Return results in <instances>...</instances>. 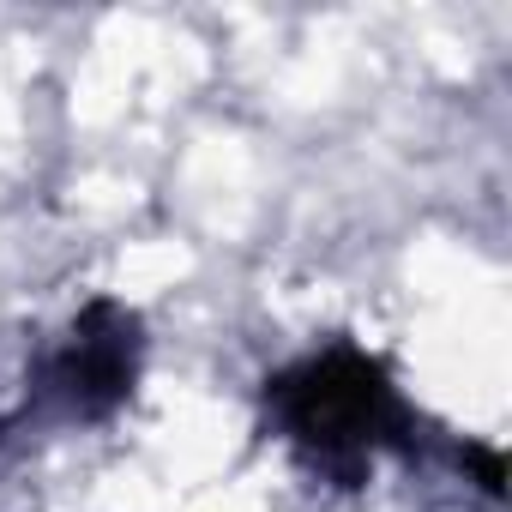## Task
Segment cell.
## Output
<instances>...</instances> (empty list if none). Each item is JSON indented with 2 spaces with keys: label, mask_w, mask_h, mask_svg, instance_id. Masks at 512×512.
<instances>
[{
  "label": "cell",
  "mask_w": 512,
  "mask_h": 512,
  "mask_svg": "<svg viewBox=\"0 0 512 512\" xmlns=\"http://www.w3.org/2000/svg\"><path fill=\"white\" fill-rule=\"evenodd\" d=\"M272 410L290 428V440H302L326 464L368 458L404 422L386 368L356 356V350H332V356H314V362L278 374L272 380Z\"/></svg>",
  "instance_id": "cell-1"
},
{
  "label": "cell",
  "mask_w": 512,
  "mask_h": 512,
  "mask_svg": "<svg viewBox=\"0 0 512 512\" xmlns=\"http://www.w3.org/2000/svg\"><path fill=\"white\" fill-rule=\"evenodd\" d=\"M61 380L85 416H103L109 404L127 398V386H133V320L115 302H97L85 314V326L73 332V356H67Z\"/></svg>",
  "instance_id": "cell-2"
}]
</instances>
